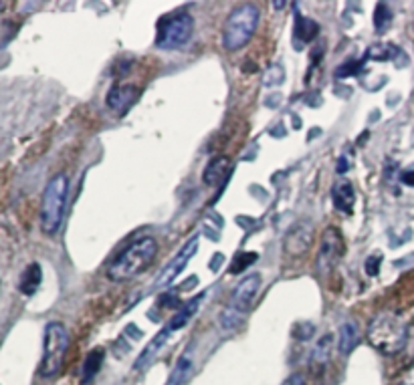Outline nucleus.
Wrapping results in <instances>:
<instances>
[{
  "label": "nucleus",
  "instance_id": "obj_14",
  "mask_svg": "<svg viewBox=\"0 0 414 385\" xmlns=\"http://www.w3.org/2000/svg\"><path fill=\"white\" fill-rule=\"evenodd\" d=\"M206 297V292H201V294H196L192 301H188L186 304H182L180 309H178V313L174 317H172V321H170V325H168V329L170 331H174V329H182L186 323H188L192 317L196 315V311L201 309V303L202 299Z\"/></svg>",
  "mask_w": 414,
  "mask_h": 385
},
{
  "label": "nucleus",
  "instance_id": "obj_5",
  "mask_svg": "<svg viewBox=\"0 0 414 385\" xmlns=\"http://www.w3.org/2000/svg\"><path fill=\"white\" fill-rule=\"evenodd\" d=\"M69 349V333L63 323H49L43 339V359L39 365L41 377H55L59 375L65 355Z\"/></svg>",
  "mask_w": 414,
  "mask_h": 385
},
{
  "label": "nucleus",
  "instance_id": "obj_16",
  "mask_svg": "<svg viewBox=\"0 0 414 385\" xmlns=\"http://www.w3.org/2000/svg\"><path fill=\"white\" fill-rule=\"evenodd\" d=\"M168 337H170V329L166 327L164 331H162V333H158V335H156V337L152 339V341H150V345H148V347L143 349V353L140 355V357H138V361H136V365H133V367H136L138 371H140V369H143V367H146L148 363L154 359L156 353H158V351L164 347V343L168 341Z\"/></svg>",
  "mask_w": 414,
  "mask_h": 385
},
{
  "label": "nucleus",
  "instance_id": "obj_9",
  "mask_svg": "<svg viewBox=\"0 0 414 385\" xmlns=\"http://www.w3.org/2000/svg\"><path fill=\"white\" fill-rule=\"evenodd\" d=\"M196 250H198V238H192V240H188L186 245L182 246L176 257L172 258V260L164 267V270L158 274V279H156L154 282L156 289H164V287H168L170 282H174L178 274H180V272L184 270V267L188 265L190 258L194 257Z\"/></svg>",
  "mask_w": 414,
  "mask_h": 385
},
{
  "label": "nucleus",
  "instance_id": "obj_11",
  "mask_svg": "<svg viewBox=\"0 0 414 385\" xmlns=\"http://www.w3.org/2000/svg\"><path fill=\"white\" fill-rule=\"evenodd\" d=\"M138 87L133 85H113L106 97V106L116 113H126L138 99Z\"/></svg>",
  "mask_w": 414,
  "mask_h": 385
},
{
  "label": "nucleus",
  "instance_id": "obj_4",
  "mask_svg": "<svg viewBox=\"0 0 414 385\" xmlns=\"http://www.w3.org/2000/svg\"><path fill=\"white\" fill-rule=\"evenodd\" d=\"M261 12L255 4H241L228 14L223 31V47L226 51H238L253 38L259 26Z\"/></svg>",
  "mask_w": 414,
  "mask_h": 385
},
{
  "label": "nucleus",
  "instance_id": "obj_21",
  "mask_svg": "<svg viewBox=\"0 0 414 385\" xmlns=\"http://www.w3.org/2000/svg\"><path fill=\"white\" fill-rule=\"evenodd\" d=\"M192 375V361L188 357H180V361L176 363V369L170 375V385H184Z\"/></svg>",
  "mask_w": 414,
  "mask_h": 385
},
{
  "label": "nucleus",
  "instance_id": "obj_8",
  "mask_svg": "<svg viewBox=\"0 0 414 385\" xmlns=\"http://www.w3.org/2000/svg\"><path fill=\"white\" fill-rule=\"evenodd\" d=\"M261 287V274L253 272L238 282L235 287V291L231 294V311H235L237 315H245L253 309L255 299H257V292Z\"/></svg>",
  "mask_w": 414,
  "mask_h": 385
},
{
  "label": "nucleus",
  "instance_id": "obj_26",
  "mask_svg": "<svg viewBox=\"0 0 414 385\" xmlns=\"http://www.w3.org/2000/svg\"><path fill=\"white\" fill-rule=\"evenodd\" d=\"M283 385H306V377H303L301 374L291 375L289 379H285Z\"/></svg>",
  "mask_w": 414,
  "mask_h": 385
},
{
  "label": "nucleus",
  "instance_id": "obj_17",
  "mask_svg": "<svg viewBox=\"0 0 414 385\" xmlns=\"http://www.w3.org/2000/svg\"><path fill=\"white\" fill-rule=\"evenodd\" d=\"M41 280H43V272H41V267L33 262V265H29L26 269H24L23 277H21V282H19V289L23 294L26 297H31V294H35L36 289H39V284H41Z\"/></svg>",
  "mask_w": 414,
  "mask_h": 385
},
{
  "label": "nucleus",
  "instance_id": "obj_10",
  "mask_svg": "<svg viewBox=\"0 0 414 385\" xmlns=\"http://www.w3.org/2000/svg\"><path fill=\"white\" fill-rule=\"evenodd\" d=\"M313 242V226L309 222H301L285 234L283 250L289 257H303Z\"/></svg>",
  "mask_w": 414,
  "mask_h": 385
},
{
  "label": "nucleus",
  "instance_id": "obj_24",
  "mask_svg": "<svg viewBox=\"0 0 414 385\" xmlns=\"http://www.w3.org/2000/svg\"><path fill=\"white\" fill-rule=\"evenodd\" d=\"M257 258H259V257H257L255 252H245V255H241V257L235 258V262L231 265V272H233V274H237L238 267H241V270L247 269L248 265H253V262H255Z\"/></svg>",
  "mask_w": 414,
  "mask_h": 385
},
{
  "label": "nucleus",
  "instance_id": "obj_23",
  "mask_svg": "<svg viewBox=\"0 0 414 385\" xmlns=\"http://www.w3.org/2000/svg\"><path fill=\"white\" fill-rule=\"evenodd\" d=\"M394 53H396V48L390 47V45H376V47H372L368 51V57L378 58V61H386V58H390Z\"/></svg>",
  "mask_w": 414,
  "mask_h": 385
},
{
  "label": "nucleus",
  "instance_id": "obj_1",
  "mask_svg": "<svg viewBox=\"0 0 414 385\" xmlns=\"http://www.w3.org/2000/svg\"><path fill=\"white\" fill-rule=\"evenodd\" d=\"M156 255H158L156 238L152 236L138 238L111 260V265L107 267V277L113 282H126V280L136 279L154 262Z\"/></svg>",
  "mask_w": 414,
  "mask_h": 385
},
{
  "label": "nucleus",
  "instance_id": "obj_22",
  "mask_svg": "<svg viewBox=\"0 0 414 385\" xmlns=\"http://www.w3.org/2000/svg\"><path fill=\"white\" fill-rule=\"evenodd\" d=\"M390 23H392L390 6H388V4H384V2L376 4V12H374V26H376V31H378V33L388 31Z\"/></svg>",
  "mask_w": 414,
  "mask_h": 385
},
{
  "label": "nucleus",
  "instance_id": "obj_15",
  "mask_svg": "<svg viewBox=\"0 0 414 385\" xmlns=\"http://www.w3.org/2000/svg\"><path fill=\"white\" fill-rule=\"evenodd\" d=\"M360 343V329L354 321H345L340 327V335H338V349L342 351V355H350L355 349V345Z\"/></svg>",
  "mask_w": 414,
  "mask_h": 385
},
{
  "label": "nucleus",
  "instance_id": "obj_2",
  "mask_svg": "<svg viewBox=\"0 0 414 385\" xmlns=\"http://www.w3.org/2000/svg\"><path fill=\"white\" fill-rule=\"evenodd\" d=\"M408 339V327L403 323V319L392 313H380L372 319L368 327V341L370 345L384 355H396L404 349Z\"/></svg>",
  "mask_w": 414,
  "mask_h": 385
},
{
  "label": "nucleus",
  "instance_id": "obj_7",
  "mask_svg": "<svg viewBox=\"0 0 414 385\" xmlns=\"http://www.w3.org/2000/svg\"><path fill=\"white\" fill-rule=\"evenodd\" d=\"M343 257V238L338 228H325L321 234L320 250L315 258V270L318 272H328L331 270Z\"/></svg>",
  "mask_w": 414,
  "mask_h": 385
},
{
  "label": "nucleus",
  "instance_id": "obj_18",
  "mask_svg": "<svg viewBox=\"0 0 414 385\" xmlns=\"http://www.w3.org/2000/svg\"><path fill=\"white\" fill-rule=\"evenodd\" d=\"M104 359H106V353H104V349H94L89 355H87V359H85V363H83V369H81L83 385L89 384L95 375H97L99 367L104 365Z\"/></svg>",
  "mask_w": 414,
  "mask_h": 385
},
{
  "label": "nucleus",
  "instance_id": "obj_12",
  "mask_svg": "<svg viewBox=\"0 0 414 385\" xmlns=\"http://www.w3.org/2000/svg\"><path fill=\"white\" fill-rule=\"evenodd\" d=\"M331 198H333V206L335 210L343 212V214H352L354 212L355 202V190L350 182H338L333 190H331Z\"/></svg>",
  "mask_w": 414,
  "mask_h": 385
},
{
  "label": "nucleus",
  "instance_id": "obj_20",
  "mask_svg": "<svg viewBox=\"0 0 414 385\" xmlns=\"http://www.w3.org/2000/svg\"><path fill=\"white\" fill-rule=\"evenodd\" d=\"M331 341H333V337H331V335H325V337L321 339L320 343L315 345L313 355H311V367H313V371H318L320 367L323 369V365L330 361Z\"/></svg>",
  "mask_w": 414,
  "mask_h": 385
},
{
  "label": "nucleus",
  "instance_id": "obj_19",
  "mask_svg": "<svg viewBox=\"0 0 414 385\" xmlns=\"http://www.w3.org/2000/svg\"><path fill=\"white\" fill-rule=\"evenodd\" d=\"M320 33V24L315 23V21H311L308 16H301V14H297L296 16V38L297 41H301V43H309V41H313L315 36Z\"/></svg>",
  "mask_w": 414,
  "mask_h": 385
},
{
  "label": "nucleus",
  "instance_id": "obj_13",
  "mask_svg": "<svg viewBox=\"0 0 414 385\" xmlns=\"http://www.w3.org/2000/svg\"><path fill=\"white\" fill-rule=\"evenodd\" d=\"M228 168H231V160H228L226 155H216V158H213V160L206 164L204 174H202L204 184H208V186H218V184L225 180V175L228 174Z\"/></svg>",
  "mask_w": 414,
  "mask_h": 385
},
{
  "label": "nucleus",
  "instance_id": "obj_25",
  "mask_svg": "<svg viewBox=\"0 0 414 385\" xmlns=\"http://www.w3.org/2000/svg\"><path fill=\"white\" fill-rule=\"evenodd\" d=\"M380 260H382V257H380V255H374V257H370L366 260V272L370 274V277H376V274H378Z\"/></svg>",
  "mask_w": 414,
  "mask_h": 385
},
{
  "label": "nucleus",
  "instance_id": "obj_6",
  "mask_svg": "<svg viewBox=\"0 0 414 385\" xmlns=\"http://www.w3.org/2000/svg\"><path fill=\"white\" fill-rule=\"evenodd\" d=\"M194 33V19L186 11H178L160 19L158 23V36L156 47L164 51H176L182 48L190 41Z\"/></svg>",
  "mask_w": 414,
  "mask_h": 385
},
{
  "label": "nucleus",
  "instance_id": "obj_3",
  "mask_svg": "<svg viewBox=\"0 0 414 385\" xmlns=\"http://www.w3.org/2000/svg\"><path fill=\"white\" fill-rule=\"evenodd\" d=\"M67 190H69V178L65 174L53 175L45 186L43 200H41V228L49 236L59 232L63 224Z\"/></svg>",
  "mask_w": 414,
  "mask_h": 385
},
{
  "label": "nucleus",
  "instance_id": "obj_27",
  "mask_svg": "<svg viewBox=\"0 0 414 385\" xmlns=\"http://www.w3.org/2000/svg\"><path fill=\"white\" fill-rule=\"evenodd\" d=\"M400 180H403L406 186L414 188V170H404L403 174H400Z\"/></svg>",
  "mask_w": 414,
  "mask_h": 385
}]
</instances>
